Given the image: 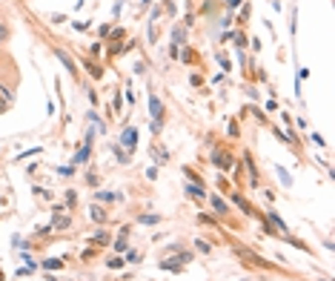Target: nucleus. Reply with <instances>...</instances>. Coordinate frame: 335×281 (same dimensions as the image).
<instances>
[{"label":"nucleus","instance_id":"nucleus-11","mask_svg":"<svg viewBox=\"0 0 335 281\" xmlns=\"http://www.w3.org/2000/svg\"><path fill=\"white\" fill-rule=\"evenodd\" d=\"M3 109H6V101H0V112H3Z\"/></svg>","mask_w":335,"mask_h":281},{"label":"nucleus","instance_id":"nucleus-10","mask_svg":"<svg viewBox=\"0 0 335 281\" xmlns=\"http://www.w3.org/2000/svg\"><path fill=\"white\" fill-rule=\"evenodd\" d=\"M140 221H143V224H155V221H158V215H143Z\"/></svg>","mask_w":335,"mask_h":281},{"label":"nucleus","instance_id":"nucleus-9","mask_svg":"<svg viewBox=\"0 0 335 281\" xmlns=\"http://www.w3.org/2000/svg\"><path fill=\"white\" fill-rule=\"evenodd\" d=\"M6 40H9V29L0 23V43H6Z\"/></svg>","mask_w":335,"mask_h":281},{"label":"nucleus","instance_id":"nucleus-6","mask_svg":"<svg viewBox=\"0 0 335 281\" xmlns=\"http://www.w3.org/2000/svg\"><path fill=\"white\" fill-rule=\"evenodd\" d=\"M212 207H215V212H218V215H223V212H226V204H223L221 198H212Z\"/></svg>","mask_w":335,"mask_h":281},{"label":"nucleus","instance_id":"nucleus-3","mask_svg":"<svg viewBox=\"0 0 335 281\" xmlns=\"http://www.w3.org/2000/svg\"><path fill=\"white\" fill-rule=\"evenodd\" d=\"M120 143H123L126 149H135V143H138V132H135V129H123V135H120Z\"/></svg>","mask_w":335,"mask_h":281},{"label":"nucleus","instance_id":"nucleus-7","mask_svg":"<svg viewBox=\"0 0 335 281\" xmlns=\"http://www.w3.org/2000/svg\"><path fill=\"white\" fill-rule=\"evenodd\" d=\"M86 158H89V143H86V149H81V152H78V158H75V164H83Z\"/></svg>","mask_w":335,"mask_h":281},{"label":"nucleus","instance_id":"nucleus-1","mask_svg":"<svg viewBox=\"0 0 335 281\" xmlns=\"http://www.w3.org/2000/svg\"><path fill=\"white\" fill-rule=\"evenodd\" d=\"M149 109H152V115L158 118V121L152 124V129L158 132V129H161V121H163V104H161V98H155V95H152V98H149Z\"/></svg>","mask_w":335,"mask_h":281},{"label":"nucleus","instance_id":"nucleus-8","mask_svg":"<svg viewBox=\"0 0 335 281\" xmlns=\"http://www.w3.org/2000/svg\"><path fill=\"white\" fill-rule=\"evenodd\" d=\"M46 267H49V270H60V267H63V261H58V258H52V261H46Z\"/></svg>","mask_w":335,"mask_h":281},{"label":"nucleus","instance_id":"nucleus-12","mask_svg":"<svg viewBox=\"0 0 335 281\" xmlns=\"http://www.w3.org/2000/svg\"><path fill=\"white\" fill-rule=\"evenodd\" d=\"M229 6H238V0H229Z\"/></svg>","mask_w":335,"mask_h":281},{"label":"nucleus","instance_id":"nucleus-2","mask_svg":"<svg viewBox=\"0 0 335 281\" xmlns=\"http://www.w3.org/2000/svg\"><path fill=\"white\" fill-rule=\"evenodd\" d=\"M212 164L218 166V169H223V172L235 166V164H232V155H229V152H223V149H218V152L212 155Z\"/></svg>","mask_w":335,"mask_h":281},{"label":"nucleus","instance_id":"nucleus-5","mask_svg":"<svg viewBox=\"0 0 335 281\" xmlns=\"http://www.w3.org/2000/svg\"><path fill=\"white\" fill-rule=\"evenodd\" d=\"M92 244H98V247L109 244V235H106V233H95V235H92Z\"/></svg>","mask_w":335,"mask_h":281},{"label":"nucleus","instance_id":"nucleus-4","mask_svg":"<svg viewBox=\"0 0 335 281\" xmlns=\"http://www.w3.org/2000/svg\"><path fill=\"white\" fill-rule=\"evenodd\" d=\"M92 218H95L98 224H104L106 218H109V212H106L104 207H92Z\"/></svg>","mask_w":335,"mask_h":281}]
</instances>
